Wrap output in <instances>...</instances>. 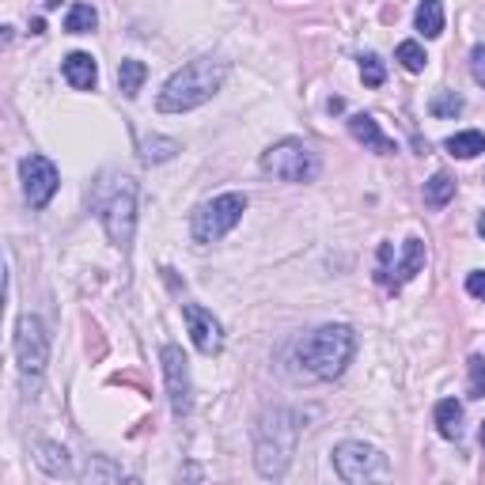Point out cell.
<instances>
[{
  "mask_svg": "<svg viewBox=\"0 0 485 485\" xmlns=\"http://www.w3.org/2000/svg\"><path fill=\"white\" fill-rule=\"evenodd\" d=\"M91 212L99 217L106 239L126 250L137 232V182L129 174H103L91 190Z\"/></svg>",
  "mask_w": 485,
  "mask_h": 485,
  "instance_id": "obj_1",
  "label": "cell"
},
{
  "mask_svg": "<svg viewBox=\"0 0 485 485\" xmlns=\"http://www.w3.org/2000/svg\"><path fill=\"white\" fill-rule=\"evenodd\" d=\"M227 80V65L217 58H197L190 65H182L179 73H171V80L159 91L156 106L164 114H186L197 111L201 103H209Z\"/></svg>",
  "mask_w": 485,
  "mask_h": 485,
  "instance_id": "obj_2",
  "label": "cell"
},
{
  "mask_svg": "<svg viewBox=\"0 0 485 485\" xmlns=\"http://www.w3.org/2000/svg\"><path fill=\"white\" fill-rule=\"evenodd\" d=\"M296 440H300V413L292 410H266L254 428V470L277 481L289 474Z\"/></svg>",
  "mask_w": 485,
  "mask_h": 485,
  "instance_id": "obj_3",
  "label": "cell"
},
{
  "mask_svg": "<svg viewBox=\"0 0 485 485\" xmlns=\"http://www.w3.org/2000/svg\"><path fill=\"white\" fill-rule=\"evenodd\" d=\"M353 353H357V334L345 322H327V327L312 330L296 345V357H300L304 372L315 375V380H338L349 368Z\"/></svg>",
  "mask_w": 485,
  "mask_h": 485,
  "instance_id": "obj_4",
  "label": "cell"
},
{
  "mask_svg": "<svg viewBox=\"0 0 485 485\" xmlns=\"http://www.w3.org/2000/svg\"><path fill=\"white\" fill-rule=\"evenodd\" d=\"M262 171L273 174V179H281V182H315L322 164H319L312 144L285 137V141H277L273 148H266L262 152Z\"/></svg>",
  "mask_w": 485,
  "mask_h": 485,
  "instance_id": "obj_5",
  "label": "cell"
},
{
  "mask_svg": "<svg viewBox=\"0 0 485 485\" xmlns=\"http://www.w3.org/2000/svg\"><path fill=\"white\" fill-rule=\"evenodd\" d=\"M242 212H247V197H242V194H235V190L232 194H217L212 201H201V205H197L190 232H194L197 242H217L242 220Z\"/></svg>",
  "mask_w": 485,
  "mask_h": 485,
  "instance_id": "obj_6",
  "label": "cell"
},
{
  "mask_svg": "<svg viewBox=\"0 0 485 485\" xmlns=\"http://www.w3.org/2000/svg\"><path fill=\"white\" fill-rule=\"evenodd\" d=\"M334 470H338L342 481H368L375 474H383L387 470V459L380 451L372 448V443H360V440H345L334 448Z\"/></svg>",
  "mask_w": 485,
  "mask_h": 485,
  "instance_id": "obj_7",
  "label": "cell"
},
{
  "mask_svg": "<svg viewBox=\"0 0 485 485\" xmlns=\"http://www.w3.org/2000/svg\"><path fill=\"white\" fill-rule=\"evenodd\" d=\"M159 360H164V380H167V402H171V413L182 417L190 413L194 406V390H190V360L179 345H164L159 349Z\"/></svg>",
  "mask_w": 485,
  "mask_h": 485,
  "instance_id": "obj_8",
  "label": "cell"
},
{
  "mask_svg": "<svg viewBox=\"0 0 485 485\" xmlns=\"http://www.w3.org/2000/svg\"><path fill=\"white\" fill-rule=\"evenodd\" d=\"M16 360L27 375H38L50 364V334L38 315H23L16 322Z\"/></svg>",
  "mask_w": 485,
  "mask_h": 485,
  "instance_id": "obj_9",
  "label": "cell"
},
{
  "mask_svg": "<svg viewBox=\"0 0 485 485\" xmlns=\"http://www.w3.org/2000/svg\"><path fill=\"white\" fill-rule=\"evenodd\" d=\"M19 179H23V194L31 201V209H46L61 186V174L53 167V159L46 156H27L19 164Z\"/></svg>",
  "mask_w": 485,
  "mask_h": 485,
  "instance_id": "obj_10",
  "label": "cell"
},
{
  "mask_svg": "<svg viewBox=\"0 0 485 485\" xmlns=\"http://www.w3.org/2000/svg\"><path fill=\"white\" fill-rule=\"evenodd\" d=\"M182 319H186V330H190V342L197 345V353L205 357H217L224 349V327L220 319L209 312V307L201 304H186L182 307Z\"/></svg>",
  "mask_w": 485,
  "mask_h": 485,
  "instance_id": "obj_11",
  "label": "cell"
},
{
  "mask_svg": "<svg viewBox=\"0 0 485 485\" xmlns=\"http://www.w3.org/2000/svg\"><path fill=\"white\" fill-rule=\"evenodd\" d=\"M349 133L368 148V152H375V156H395L398 148H395V141L387 137V133L380 129V121H375L372 114H353L349 118Z\"/></svg>",
  "mask_w": 485,
  "mask_h": 485,
  "instance_id": "obj_12",
  "label": "cell"
},
{
  "mask_svg": "<svg viewBox=\"0 0 485 485\" xmlns=\"http://www.w3.org/2000/svg\"><path fill=\"white\" fill-rule=\"evenodd\" d=\"M61 73L76 91H91L96 88V80H99V65H96L91 53H69V58L61 61Z\"/></svg>",
  "mask_w": 485,
  "mask_h": 485,
  "instance_id": "obj_13",
  "label": "cell"
},
{
  "mask_svg": "<svg viewBox=\"0 0 485 485\" xmlns=\"http://www.w3.org/2000/svg\"><path fill=\"white\" fill-rule=\"evenodd\" d=\"M35 463L42 466L50 478H65V474H69V451H65L61 443H50V440L35 443Z\"/></svg>",
  "mask_w": 485,
  "mask_h": 485,
  "instance_id": "obj_14",
  "label": "cell"
},
{
  "mask_svg": "<svg viewBox=\"0 0 485 485\" xmlns=\"http://www.w3.org/2000/svg\"><path fill=\"white\" fill-rule=\"evenodd\" d=\"M421 266H425V242L417 239V235H410L406 239V247H402V262H398V269H395V289L398 285H406V281H413L417 273H421Z\"/></svg>",
  "mask_w": 485,
  "mask_h": 485,
  "instance_id": "obj_15",
  "label": "cell"
},
{
  "mask_svg": "<svg viewBox=\"0 0 485 485\" xmlns=\"http://www.w3.org/2000/svg\"><path fill=\"white\" fill-rule=\"evenodd\" d=\"M436 428L443 440H459L463 436V406L455 398L436 402Z\"/></svg>",
  "mask_w": 485,
  "mask_h": 485,
  "instance_id": "obj_16",
  "label": "cell"
},
{
  "mask_svg": "<svg viewBox=\"0 0 485 485\" xmlns=\"http://www.w3.org/2000/svg\"><path fill=\"white\" fill-rule=\"evenodd\" d=\"M182 152V144L174 137H159V133H152V137L141 141V159L144 164H167V159H174Z\"/></svg>",
  "mask_w": 485,
  "mask_h": 485,
  "instance_id": "obj_17",
  "label": "cell"
},
{
  "mask_svg": "<svg viewBox=\"0 0 485 485\" xmlns=\"http://www.w3.org/2000/svg\"><path fill=\"white\" fill-rule=\"evenodd\" d=\"M144 76H148V65H144V61H137V58H126V61H121V65H118V88H121V96H126V99H137Z\"/></svg>",
  "mask_w": 485,
  "mask_h": 485,
  "instance_id": "obj_18",
  "label": "cell"
},
{
  "mask_svg": "<svg viewBox=\"0 0 485 485\" xmlns=\"http://www.w3.org/2000/svg\"><path fill=\"white\" fill-rule=\"evenodd\" d=\"M443 148H448L455 159H474V156L485 152V133H478V129L455 133V137H448V144H443Z\"/></svg>",
  "mask_w": 485,
  "mask_h": 485,
  "instance_id": "obj_19",
  "label": "cell"
},
{
  "mask_svg": "<svg viewBox=\"0 0 485 485\" xmlns=\"http://www.w3.org/2000/svg\"><path fill=\"white\" fill-rule=\"evenodd\" d=\"M417 31H421L425 38H440L443 35V8H440V0H421V8H417Z\"/></svg>",
  "mask_w": 485,
  "mask_h": 485,
  "instance_id": "obj_20",
  "label": "cell"
},
{
  "mask_svg": "<svg viewBox=\"0 0 485 485\" xmlns=\"http://www.w3.org/2000/svg\"><path fill=\"white\" fill-rule=\"evenodd\" d=\"M455 197V179L451 174H433V179L425 182V205H433V209H443L448 201Z\"/></svg>",
  "mask_w": 485,
  "mask_h": 485,
  "instance_id": "obj_21",
  "label": "cell"
},
{
  "mask_svg": "<svg viewBox=\"0 0 485 485\" xmlns=\"http://www.w3.org/2000/svg\"><path fill=\"white\" fill-rule=\"evenodd\" d=\"M80 478H84V481H121L126 474H121V466H114L106 455H91L88 466L80 470Z\"/></svg>",
  "mask_w": 485,
  "mask_h": 485,
  "instance_id": "obj_22",
  "label": "cell"
},
{
  "mask_svg": "<svg viewBox=\"0 0 485 485\" xmlns=\"http://www.w3.org/2000/svg\"><path fill=\"white\" fill-rule=\"evenodd\" d=\"M96 23H99L96 8H91V4H73L69 16H65V31H69V35H88V31H96Z\"/></svg>",
  "mask_w": 485,
  "mask_h": 485,
  "instance_id": "obj_23",
  "label": "cell"
},
{
  "mask_svg": "<svg viewBox=\"0 0 485 485\" xmlns=\"http://www.w3.org/2000/svg\"><path fill=\"white\" fill-rule=\"evenodd\" d=\"M395 58L402 61V69L406 73H425V65H428V53H425L421 42H402L395 50Z\"/></svg>",
  "mask_w": 485,
  "mask_h": 485,
  "instance_id": "obj_24",
  "label": "cell"
},
{
  "mask_svg": "<svg viewBox=\"0 0 485 485\" xmlns=\"http://www.w3.org/2000/svg\"><path fill=\"white\" fill-rule=\"evenodd\" d=\"M428 114L433 118H455V114H463V99L455 96V91H436L433 103H428Z\"/></svg>",
  "mask_w": 485,
  "mask_h": 485,
  "instance_id": "obj_25",
  "label": "cell"
},
{
  "mask_svg": "<svg viewBox=\"0 0 485 485\" xmlns=\"http://www.w3.org/2000/svg\"><path fill=\"white\" fill-rule=\"evenodd\" d=\"M360 80H364L368 88H383L387 69H383V61L375 58V53H364V58H360Z\"/></svg>",
  "mask_w": 485,
  "mask_h": 485,
  "instance_id": "obj_26",
  "label": "cell"
},
{
  "mask_svg": "<svg viewBox=\"0 0 485 485\" xmlns=\"http://www.w3.org/2000/svg\"><path fill=\"white\" fill-rule=\"evenodd\" d=\"M466 372H470V380H466V395H470V398H485V357H470Z\"/></svg>",
  "mask_w": 485,
  "mask_h": 485,
  "instance_id": "obj_27",
  "label": "cell"
},
{
  "mask_svg": "<svg viewBox=\"0 0 485 485\" xmlns=\"http://www.w3.org/2000/svg\"><path fill=\"white\" fill-rule=\"evenodd\" d=\"M375 281L387 289H395V277H390V242H380V269H375Z\"/></svg>",
  "mask_w": 485,
  "mask_h": 485,
  "instance_id": "obj_28",
  "label": "cell"
},
{
  "mask_svg": "<svg viewBox=\"0 0 485 485\" xmlns=\"http://www.w3.org/2000/svg\"><path fill=\"white\" fill-rule=\"evenodd\" d=\"M470 73H474V80L485 88V46H474V50H470Z\"/></svg>",
  "mask_w": 485,
  "mask_h": 485,
  "instance_id": "obj_29",
  "label": "cell"
},
{
  "mask_svg": "<svg viewBox=\"0 0 485 485\" xmlns=\"http://www.w3.org/2000/svg\"><path fill=\"white\" fill-rule=\"evenodd\" d=\"M466 292L474 296V300H485V269H474V273L466 277Z\"/></svg>",
  "mask_w": 485,
  "mask_h": 485,
  "instance_id": "obj_30",
  "label": "cell"
},
{
  "mask_svg": "<svg viewBox=\"0 0 485 485\" xmlns=\"http://www.w3.org/2000/svg\"><path fill=\"white\" fill-rule=\"evenodd\" d=\"M478 232H481V239H485V212H481V217H478Z\"/></svg>",
  "mask_w": 485,
  "mask_h": 485,
  "instance_id": "obj_31",
  "label": "cell"
},
{
  "mask_svg": "<svg viewBox=\"0 0 485 485\" xmlns=\"http://www.w3.org/2000/svg\"><path fill=\"white\" fill-rule=\"evenodd\" d=\"M42 4H46V8H61V0H42Z\"/></svg>",
  "mask_w": 485,
  "mask_h": 485,
  "instance_id": "obj_32",
  "label": "cell"
},
{
  "mask_svg": "<svg viewBox=\"0 0 485 485\" xmlns=\"http://www.w3.org/2000/svg\"><path fill=\"white\" fill-rule=\"evenodd\" d=\"M481 448H485V421H481Z\"/></svg>",
  "mask_w": 485,
  "mask_h": 485,
  "instance_id": "obj_33",
  "label": "cell"
}]
</instances>
